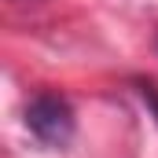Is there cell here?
Returning a JSON list of instances; mask_svg holds the SVG:
<instances>
[{
	"mask_svg": "<svg viewBox=\"0 0 158 158\" xmlns=\"http://www.w3.org/2000/svg\"><path fill=\"white\" fill-rule=\"evenodd\" d=\"M26 129L44 147H66L74 136V110L59 92H37L26 107Z\"/></svg>",
	"mask_w": 158,
	"mask_h": 158,
	"instance_id": "6da1fadb",
	"label": "cell"
}]
</instances>
